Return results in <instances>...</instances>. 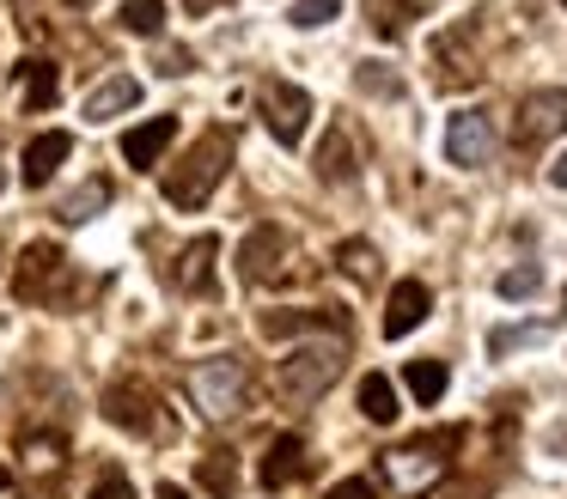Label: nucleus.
Segmentation results:
<instances>
[{"instance_id": "f257e3e1", "label": "nucleus", "mask_w": 567, "mask_h": 499, "mask_svg": "<svg viewBox=\"0 0 567 499\" xmlns=\"http://www.w3.org/2000/svg\"><path fill=\"white\" fill-rule=\"evenodd\" d=\"M226 165H233V134H226V128H208V134H202V141L184 153V158H177L172 170H165V201L184 207V214L208 207V195L220 189Z\"/></svg>"}, {"instance_id": "f03ea898", "label": "nucleus", "mask_w": 567, "mask_h": 499, "mask_svg": "<svg viewBox=\"0 0 567 499\" xmlns=\"http://www.w3.org/2000/svg\"><path fill=\"white\" fill-rule=\"evenodd\" d=\"M336 377H342V341H306V347H293L275 365V389H281L293 408H311Z\"/></svg>"}, {"instance_id": "7ed1b4c3", "label": "nucleus", "mask_w": 567, "mask_h": 499, "mask_svg": "<svg viewBox=\"0 0 567 499\" xmlns=\"http://www.w3.org/2000/svg\"><path fill=\"white\" fill-rule=\"evenodd\" d=\"M189 396H196V408L208 414V420H233V414H245L250 402V372L238 353H208V360L189 372Z\"/></svg>"}, {"instance_id": "20e7f679", "label": "nucleus", "mask_w": 567, "mask_h": 499, "mask_svg": "<svg viewBox=\"0 0 567 499\" xmlns=\"http://www.w3.org/2000/svg\"><path fill=\"white\" fill-rule=\"evenodd\" d=\"M457 426H445V433H433V438H415V445H396V450H384V481L396 487V493H409L415 499L421 487H433L445 475V450H457Z\"/></svg>"}, {"instance_id": "39448f33", "label": "nucleus", "mask_w": 567, "mask_h": 499, "mask_svg": "<svg viewBox=\"0 0 567 499\" xmlns=\"http://www.w3.org/2000/svg\"><path fill=\"white\" fill-rule=\"evenodd\" d=\"M165 402L153 396L141 377H116L111 389H104V420L111 426H128V433H141V438H165L172 426H165Z\"/></svg>"}, {"instance_id": "423d86ee", "label": "nucleus", "mask_w": 567, "mask_h": 499, "mask_svg": "<svg viewBox=\"0 0 567 499\" xmlns=\"http://www.w3.org/2000/svg\"><path fill=\"white\" fill-rule=\"evenodd\" d=\"M257 110L269 122V134L281 146H299L306 141V122H311V92H299L293 80H262L257 85Z\"/></svg>"}, {"instance_id": "0eeeda50", "label": "nucleus", "mask_w": 567, "mask_h": 499, "mask_svg": "<svg viewBox=\"0 0 567 499\" xmlns=\"http://www.w3.org/2000/svg\"><path fill=\"white\" fill-rule=\"evenodd\" d=\"M62 274H68L62 243L38 238V243H25V256H19V268H13V292L25 304H43V299H55V280Z\"/></svg>"}, {"instance_id": "6e6552de", "label": "nucleus", "mask_w": 567, "mask_h": 499, "mask_svg": "<svg viewBox=\"0 0 567 499\" xmlns=\"http://www.w3.org/2000/svg\"><path fill=\"white\" fill-rule=\"evenodd\" d=\"M561 128H567V92L561 85H543V92L518 97V116H513V141L518 146H543Z\"/></svg>"}, {"instance_id": "1a4fd4ad", "label": "nucleus", "mask_w": 567, "mask_h": 499, "mask_svg": "<svg viewBox=\"0 0 567 499\" xmlns=\"http://www.w3.org/2000/svg\"><path fill=\"white\" fill-rule=\"evenodd\" d=\"M287 256H293V238H287L281 226H257L245 238V250H238V274H245L250 287H269V280L287 274Z\"/></svg>"}, {"instance_id": "9d476101", "label": "nucleus", "mask_w": 567, "mask_h": 499, "mask_svg": "<svg viewBox=\"0 0 567 499\" xmlns=\"http://www.w3.org/2000/svg\"><path fill=\"white\" fill-rule=\"evenodd\" d=\"M488 153H494V122L488 116H476V110H464V116H452L445 122V158L452 165H488Z\"/></svg>"}, {"instance_id": "9b49d317", "label": "nucleus", "mask_w": 567, "mask_h": 499, "mask_svg": "<svg viewBox=\"0 0 567 499\" xmlns=\"http://www.w3.org/2000/svg\"><path fill=\"white\" fill-rule=\"evenodd\" d=\"M74 153V134H62V128H50V134H38V141L25 146V158H19V177H25V189H43V183L62 170V158Z\"/></svg>"}, {"instance_id": "f8f14e48", "label": "nucleus", "mask_w": 567, "mask_h": 499, "mask_svg": "<svg viewBox=\"0 0 567 499\" xmlns=\"http://www.w3.org/2000/svg\"><path fill=\"white\" fill-rule=\"evenodd\" d=\"M427 311H433V292L421 287V280H396V287H391V304H384V335L403 341L415 323H427Z\"/></svg>"}, {"instance_id": "ddd939ff", "label": "nucleus", "mask_w": 567, "mask_h": 499, "mask_svg": "<svg viewBox=\"0 0 567 499\" xmlns=\"http://www.w3.org/2000/svg\"><path fill=\"white\" fill-rule=\"evenodd\" d=\"M262 487L269 493H281V487H293L299 475H306V438L299 433H281V438H269V450H262Z\"/></svg>"}, {"instance_id": "4468645a", "label": "nucleus", "mask_w": 567, "mask_h": 499, "mask_svg": "<svg viewBox=\"0 0 567 499\" xmlns=\"http://www.w3.org/2000/svg\"><path fill=\"white\" fill-rule=\"evenodd\" d=\"M360 165H367V158H360L354 128H348V122H336L330 141L318 146V177H323V183H354V177H360Z\"/></svg>"}, {"instance_id": "2eb2a0df", "label": "nucleus", "mask_w": 567, "mask_h": 499, "mask_svg": "<svg viewBox=\"0 0 567 499\" xmlns=\"http://www.w3.org/2000/svg\"><path fill=\"white\" fill-rule=\"evenodd\" d=\"M172 141H177V116H153V122H141V128L123 134V158H128L135 170H153Z\"/></svg>"}, {"instance_id": "dca6fc26", "label": "nucleus", "mask_w": 567, "mask_h": 499, "mask_svg": "<svg viewBox=\"0 0 567 499\" xmlns=\"http://www.w3.org/2000/svg\"><path fill=\"white\" fill-rule=\"evenodd\" d=\"M214 256H220V238H214V231L189 238L184 256H177V287L184 292H214Z\"/></svg>"}, {"instance_id": "f3484780", "label": "nucleus", "mask_w": 567, "mask_h": 499, "mask_svg": "<svg viewBox=\"0 0 567 499\" xmlns=\"http://www.w3.org/2000/svg\"><path fill=\"white\" fill-rule=\"evenodd\" d=\"M135 104H141V80L111 73V80L86 97V122H111V116H123V110H135Z\"/></svg>"}, {"instance_id": "a211bd4d", "label": "nucleus", "mask_w": 567, "mask_h": 499, "mask_svg": "<svg viewBox=\"0 0 567 499\" xmlns=\"http://www.w3.org/2000/svg\"><path fill=\"white\" fill-rule=\"evenodd\" d=\"M19 80H25V110L31 116H43V110L62 97V73H55V61H19Z\"/></svg>"}, {"instance_id": "6ab92c4d", "label": "nucleus", "mask_w": 567, "mask_h": 499, "mask_svg": "<svg viewBox=\"0 0 567 499\" xmlns=\"http://www.w3.org/2000/svg\"><path fill=\"white\" fill-rule=\"evenodd\" d=\"M360 414H367L372 426H391V420H396V384H391L384 372L360 377Z\"/></svg>"}, {"instance_id": "aec40b11", "label": "nucleus", "mask_w": 567, "mask_h": 499, "mask_svg": "<svg viewBox=\"0 0 567 499\" xmlns=\"http://www.w3.org/2000/svg\"><path fill=\"white\" fill-rule=\"evenodd\" d=\"M196 481L208 487L214 499H233L238 493V457L233 450H208V457L196 462Z\"/></svg>"}, {"instance_id": "412c9836", "label": "nucleus", "mask_w": 567, "mask_h": 499, "mask_svg": "<svg viewBox=\"0 0 567 499\" xmlns=\"http://www.w3.org/2000/svg\"><path fill=\"white\" fill-rule=\"evenodd\" d=\"M403 384H409V396H415L421 408H433V402L445 396V365L440 360H409Z\"/></svg>"}, {"instance_id": "4be33fe9", "label": "nucleus", "mask_w": 567, "mask_h": 499, "mask_svg": "<svg viewBox=\"0 0 567 499\" xmlns=\"http://www.w3.org/2000/svg\"><path fill=\"white\" fill-rule=\"evenodd\" d=\"M257 329H262L269 341H293V335H311V329H323V311H269Z\"/></svg>"}, {"instance_id": "5701e85b", "label": "nucleus", "mask_w": 567, "mask_h": 499, "mask_svg": "<svg viewBox=\"0 0 567 499\" xmlns=\"http://www.w3.org/2000/svg\"><path fill=\"white\" fill-rule=\"evenodd\" d=\"M336 262H342V274L360 280V287H367V280H379V250H372L367 238H348L342 250H336Z\"/></svg>"}, {"instance_id": "b1692460", "label": "nucleus", "mask_w": 567, "mask_h": 499, "mask_svg": "<svg viewBox=\"0 0 567 499\" xmlns=\"http://www.w3.org/2000/svg\"><path fill=\"white\" fill-rule=\"evenodd\" d=\"M123 31H135V37H159V24H165V0H123Z\"/></svg>"}, {"instance_id": "393cba45", "label": "nucleus", "mask_w": 567, "mask_h": 499, "mask_svg": "<svg viewBox=\"0 0 567 499\" xmlns=\"http://www.w3.org/2000/svg\"><path fill=\"white\" fill-rule=\"evenodd\" d=\"M104 201H111V183H104V177H92L86 189H74V195L62 201V219H68V226H80V219H92Z\"/></svg>"}, {"instance_id": "a878e982", "label": "nucleus", "mask_w": 567, "mask_h": 499, "mask_svg": "<svg viewBox=\"0 0 567 499\" xmlns=\"http://www.w3.org/2000/svg\"><path fill=\"white\" fill-rule=\"evenodd\" d=\"M494 292H501V299H530V292H543V268H537V262L506 268V274L494 280Z\"/></svg>"}, {"instance_id": "bb28decb", "label": "nucleus", "mask_w": 567, "mask_h": 499, "mask_svg": "<svg viewBox=\"0 0 567 499\" xmlns=\"http://www.w3.org/2000/svg\"><path fill=\"white\" fill-rule=\"evenodd\" d=\"M549 335V323H525V329H494L488 335V353L501 360V353H513V347H530V341H543Z\"/></svg>"}, {"instance_id": "cd10ccee", "label": "nucleus", "mask_w": 567, "mask_h": 499, "mask_svg": "<svg viewBox=\"0 0 567 499\" xmlns=\"http://www.w3.org/2000/svg\"><path fill=\"white\" fill-rule=\"evenodd\" d=\"M367 12L379 19V37H403L409 31V0H367Z\"/></svg>"}, {"instance_id": "c85d7f7f", "label": "nucleus", "mask_w": 567, "mask_h": 499, "mask_svg": "<svg viewBox=\"0 0 567 499\" xmlns=\"http://www.w3.org/2000/svg\"><path fill=\"white\" fill-rule=\"evenodd\" d=\"M336 12H342V0H293V24H299V31H318V24H330Z\"/></svg>"}, {"instance_id": "c756f323", "label": "nucleus", "mask_w": 567, "mask_h": 499, "mask_svg": "<svg viewBox=\"0 0 567 499\" xmlns=\"http://www.w3.org/2000/svg\"><path fill=\"white\" fill-rule=\"evenodd\" d=\"M354 85H360V92H379V97H396V92H403V80H396V73H384V67H372V61L354 73Z\"/></svg>"}, {"instance_id": "7c9ffc66", "label": "nucleus", "mask_w": 567, "mask_h": 499, "mask_svg": "<svg viewBox=\"0 0 567 499\" xmlns=\"http://www.w3.org/2000/svg\"><path fill=\"white\" fill-rule=\"evenodd\" d=\"M86 499H135V481H128L123 469H111V475H99V481H92Z\"/></svg>"}, {"instance_id": "2f4dec72", "label": "nucleus", "mask_w": 567, "mask_h": 499, "mask_svg": "<svg viewBox=\"0 0 567 499\" xmlns=\"http://www.w3.org/2000/svg\"><path fill=\"white\" fill-rule=\"evenodd\" d=\"M323 499H379V487H372V475H354V481H336Z\"/></svg>"}, {"instance_id": "473e14b6", "label": "nucleus", "mask_w": 567, "mask_h": 499, "mask_svg": "<svg viewBox=\"0 0 567 499\" xmlns=\"http://www.w3.org/2000/svg\"><path fill=\"white\" fill-rule=\"evenodd\" d=\"M189 67H196L189 49H159V73H189Z\"/></svg>"}, {"instance_id": "72a5a7b5", "label": "nucleus", "mask_w": 567, "mask_h": 499, "mask_svg": "<svg viewBox=\"0 0 567 499\" xmlns=\"http://www.w3.org/2000/svg\"><path fill=\"white\" fill-rule=\"evenodd\" d=\"M549 183H555V189H567V153H561V158H555V165H549Z\"/></svg>"}, {"instance_id": "f704fd0d", "label": "nucleus", "mask_w": 567, "mask_h": 499, "mask_svg": "<svg viewBox=\"0 0 567 499\" xmlns=\"http://www.w3.org/2000/svg\"><path fill=\"white\" fill-rule=\"evenodd\" d=\"M159 499H189V493H184L177 481H159Z\"/></svg>"}, {"instance_id": "c9c22d12", "label": "nucleus", "mask_w": 567, "mask_h": 499, "mask_svg": "<svg viewBox=\"0 0 567 499\" xmlns=\"http://www.w3.org/2000/svg\"><path fill=\"white\" fill-rule=\"evenodd\" d=\"M555 450H561V457H567V426H561V433H555Z\"/></svg>"}, {"instance_id": "e433bc0d", "label": "nucleus", "mask_w": 567, "mask_h": 499, "mask_svg": "<svg viewBox=\"0 0 567 499\" xmlns=\"http://www.w3.org/2000/svg\"><path fill=\"white\" fill-rule=\"evenodd\" d=\"M7 487H13V469H0V493H7Z\"/></svg>"}, {"instance_id": "4c0bfd02", "label": "nucleus", "mask_w": 567, "mask_h": 499, "mask_svg": "<svg viewBox=\"0 0 567 499\" xmlns=\"http://www.w3.org/2000/svg\"><path fill=\"white\" fill-rule=\"evenodd\" d=\"M214 7V0H189V12H208Z\"/></svg>"}, {"instance_id": "58836bf2", "label": "nucleus", "mask_w": 567, "mask_h": 499, "mask_svg": "<svg viewBox=\"0 0 567 499\" xmlns=\"http://www.w3.org/2000/svg\"><path fill=\"white\" fill-rule=\"evenodd\" d=\"M561 7H567V0H561Z\"/></svg>"}]
</instances>
